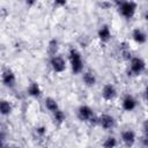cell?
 I'll list each match as a JSON object with an SVG mask.
<instances>
[{"label":"cell","instance_id":"cell-9","mask_svg":"<svg viewBox=\"0 0 148 148\" xmlns=\"http://www.w3.org/2000/svg\"><path fill=\"white\" fill-rule=\"evenodd\" d=\"M117 94H118V91H117L116 87L112 83H105L103 86V88H102V91H101L102 98L104 101H106V102L113 101L117 97Z\"/></svg>","mask_w":148,"mask_h":148},{"label":"cell","instance_id":"cell-1","mask_svg":"<svg viewBox=\"0 0 148 148\" xmlns=\"http://www.w3.org/2000/svg\"><path fill=\"white\" fill-rule=\"evenodd\" d=\"M68 61H69V66H71V69H72L73 74L83 73L84 62H83V59H82V54L77 49H75V47L69 49V51H68Z\"/></svg>","mask_w":148,"mask_h":148},{"label":"cell","instance_id":"cell-16","mask_svg":"<svg viewBox=\"0 0 148 148\" xmlns=\"http://www.w3.org/2000/svg\"><path fill=\"white\" fill-rule=\"evenodd\" d=\"M12 112H13V104L7 99H1V103H0V113H1V116L7 117Z\"/></svg>","mask_w":148,"mask_h":148},{"label":"cell","instance_id":"cell-6","mask_svg":"<svg viewBox=\"0 0 148 148\" xmlns=\"http://www.w3.org/2000/svg\"><path fill=\"white\" fill-rule=\"evenodd\" d=\"M116 118L109 113H102L101 116H98V119H97V125L104 130V131H111L116 127Z\"/></svg>","mask_w":148,"mask_h":148},{"label":"cell","instance_id":"cell-20","mask_svg":"<svg viewBox=\"0 0 148 148\" xmlns=\"http://www.w3.org/2000/svg\"><path fill=\"white\" fill-rule=\"evenodd\" d=\"M103 148H117L118 147V140L116 136L113 135H109L104 139L103 143H102Z\"/></svg>","mask_w":148,"mask_h":148},{"label":"cell","instance_id":"cell-8","mask_svg":"<svg viewBox=\"0 0 148 148\" xmlns=\"http://www.w3.org/2000/svg\"><path fill=\"white\" fill-rule=\"evenodd\" d=\"M120 139L125 147L132 148L136 142V133L132 128H126L120 133Z\"/></svg>","mask_w":148,"mask_h":148},{"label":"cell","instance_id":"cell-12","mask_svg":"<svg viewBox=\"0 0 148 148\" xmlns=\"http://www.w3.org/2000/svg\"><path fill=\"white\" fill-rule=\"evenodd\" d=\"M27 94H28L30 97H32V98H37V99L40 98L43 91H42V88H40L39 83L36 82V81L30 82L29 86H28V88H27Z\"/></svg>","mask_w":148,"mask_h":148},{"label":"cell","instance_id":"cell-15","mask_svg":"<svg viewBox=\"0 0 148 148\" xmlns=\"http://www.w3.org/2000/svg\"><path fill=\"white\" fill-rule=\"evenodd\" d=\"M44 106H45V109H46L51 114L60 109V106H59L57 99L53 98V97H50V96L45 98V101H44Z\"/></svg>","mask_w":148,"mask_h":148},{"label":"cell","instance_id":"cell-19","mask_svg":"<svg viewBox=\"0 0 148 148\" xmlns=\"http://www.w3.org/2000/svg\"><path fill=\"white\" fill-rule=\"evenodd\" d=\"M58 51H59V42H58V39L57 38L50 39V42L47 44V52H49L50 57L58 54Z\"/></svg>","mask_w":148,"mask_h":148},{"label":"cell","instance_id":"cell-22","mask_svg":"<svg viewBox=\"0 0 148 148\" xmlns=\"http://www.w3.org/2000/svg\"><path fill=\"white\" fill-rule=\"evenodd\" d=\"M142 138L148 139V119H146L142 124Z\"/></svg>","mask_w":148,"mask_h":148},{"label":"cell","instance_id":"cell-3","mask_svg":"<svg viewBox=\"0 0 148 148\" xmlns=\"http://www.w3.org/2000/svg\"><path fill=\"white\" fill-rule=\"evenodd\" d=\"M116 6L119 15L125 20H131L138 9V3L135 1H116Z\"/></svg>","mask_w":148,"mask_h":148},{"label":"cell","instance_id":"cell-7","mask_svg":"<svg viewBox=\"0 0 148 148\" xmlns=\"http://www.w3.org/2000/svg\"><path fill=\"white\" fill-rule=\"evenodd\" d=\"M1 82L8 89H14L16 86V75L10 68H5L1 74Z\"/></svg>","mask_w":148,"mask_h":148},{"label":"cell","instance_id":"cell-14","mask_svg":"<svg viewBox=\"0 0 148 148\" xmlns=\"http://www.w3.org/2000/svg\"><path fill=\"white\" fill-rule=\"evenodd\" d=\"M82 82H83V84L86 87L91 88V87H94L97 83V77H96V75H95L94 72H91V71H84L82 73Z\"/></svg>","mask_w":148,"mask_h":148},{"label":"cell","instance_id":"cell-21","mask_svg":"<svg viewBox=\"0 0 148 148\" xmlns=\"http://www.w3.org/2000/svg\"><path fill=\"white\" fill-rule=\"evenodd\" d=\"M34 132H35L36 136H38V138H44V136L46 135V133H47V128H46L45 126L40 125V126H37V127L34 130Z\"/></svg>","mask_w":148,"mask_h":148},{"label":"cell","instance_id":"cell-23","mask_svg":"<svg viewBox=\"0 0 148 148\" xmlns=\"http://www.w3.org/2000/svg\"><path fill=\"white\" fill-rule=\"evenodd\" d=\"M66 1H56V2H53V5L54 6H66Z\"/></svg>","mask_w":148,"mask_h":148},{"label":"cell","instance_id":"cell-18","mask_svg":"<svg viewBox=\"0 0 148 148\" xmlns=\"http://www.w3.org/2000/svg\"><path fill=\"white\" fill-rule=\"evenodd\" d=\"M52 119H53V123H54L56 125L60 126V125H62V124L65 123V120H66V113H65L61 109H59L58 111H56V112L52 113Z\"/></svg>","mask_w":148,"mask_h":148},{"label":"cell","instance_id":"cell-24","mask_svg":"<svg viewBox=\"0 0 148 148\" xmlns=\"http://www.w3.org/2000/svg\"><path fill=\"white\" fill-rule=\"evenodd\" d=\"M143 18L148 22V9H146V10H145V13H143Z\"/></svg>","mask_w":148,"mask_h":148},{"label":"cell","instance_id":"cell-2","mask_svg":"<svg viewBox=\"0 0 148 148\" xmlns=\"http://www.w3.org/2000/svg\"><path fill=\"white\" fill-rule=\"evenodd\" d=\"M76 116H77V119L82 123H88L90 125H97L98 116H96L92 108H90L87 104H82L77 108Z\"/></svg>","mask_w":148,"mask_h":148},{"label":"cell","instance_id":"cell-10","mask_svg":"<svg viewBox=\"0 0 148 148\" xmlns=\"http://www.w3.org/2000/svg\"><path fill=\"white\" fill-rule=\"evenodd\" d=\"M138 106V102L135 99V97L131 94H126L124 97H123V101H121V108L124 111L126 112H132L136 109Z\"/></svg>","mask_w":148,"mask_h":148},{"label":"cell","instance_id":"cell-5","mask_svg":"<svg viewBox=\"0 0 148 148\" xmlns=\"http://www.w3.org/2000/svg\"><path fill=\"white\" fill-rule=\"evenodd\" d=\"M49 65L51 67V69L57 73V74H61L66 71L67 68V61L65 60V58L61 56V54H56V56H52L50 57V60H49Z\"/></svg>","mask_w":148,"mask_h":148},{"label":"cell","instance_id":"cell-13","mask_svg":"<svg viewBox=\"0 0 148 148\" xmlns=\"http://www.w3.org/2000/svg\"><path fill=\"white\" fill-rule=\"evenodd\" d=\"M131 37H132V39L136 43V44H139V45H142V44H145L146 42H147V35H146V32L142 30V29H140V28H134L133 30H132V32H131Z\"/></svg>","mask_w":148,"mask_h":148},{"label":"cell","instance_id":"cell-17","mask_svg":"<svg viewBox=\"0 0 148 148\" xmlns=\"http://www.w3.org/2000/svg\"><path fill=\"white\" fill-rule=\"evenodd\" d=\"M119 52H120V54H121V57L125 59V60H131L132 59V52H131V49H130V46H128V44L126 43V42H123V43H120L119 44Z\"/></svg>","mask_w":148,"mask_h":148},{"label":"cell","instance_id":"cell-11","mask_svg":"<svg viewBox=\"0 0 148 148\" xmlns=\"http://www.w3.org/2000/svg\"><path fill=\"white\" fill-rule=\"evenodd\" d=\"M97 37L102 43H109L112 38L111 29L108 24H102L97 30Z\"/></svg>","mask_w":148,"mask_h":148},{"label":"cell","instance_id":"cell-4","mask_svg":"<svg viewBox=\"0 0 148 148\" xmlns=\"http://www.w3.org/2000/svg\"><path fill=\"white\" fill-rule=\"evenodd\" d=\"M128 62V73L133 76H139L146 71V61L141 57H132Z\"/></svg>","mask_w":148,"mask_h":148},{"label":"cell","instance_id":"cell-25","mask_svg":"<svg viewBox=\"0 0 148 148\" xmlns=\"http://www.w3.org/2000/svg\"><path fill=\"white\" fill-rule=\"evenodd\" d=\"M145 96H146V101H147V103H148V88L146 89V92H145Z\"/></svg>","mask_w":148,"mask_h":148}]
</instances>
